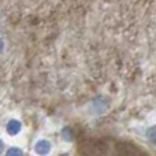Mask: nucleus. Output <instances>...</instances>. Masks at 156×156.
<instances>
[{"label": "nucleus", "mask_w": 156, "mask_h": 156, "mask_svg": "<svg viewBox=\"0 0 156 156\" xmlns=\"http://www.w3.org/2000/svg\"><path fill=\"white\" fill-rule=\"evenodd\" d=\"M78 156H148L133 143L114 137L92 138L83 143Z\"/></svg>", "instance_id": "nucleus-1"}]
</instances>
